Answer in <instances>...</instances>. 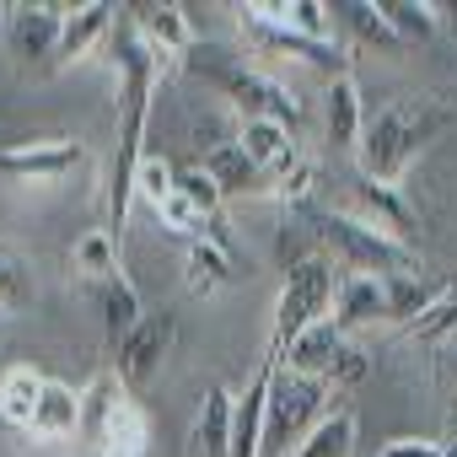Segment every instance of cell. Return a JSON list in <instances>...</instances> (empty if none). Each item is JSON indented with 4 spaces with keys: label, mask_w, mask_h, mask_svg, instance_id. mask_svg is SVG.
Segmentation results:
<instances>
[{
    "label": "cell",
    "mask_w": 457,
    "mask_h": 457,
    "mask_svg": "<svg viewBox=\"0 0 457 457\" xmlns=\"http://www.w3.org/2000/svg\"><path fill=\"white\" fill-rule=\"evenodd\" d=\"M60 28H65V12L60 6H6V44L22 65H54L60 54Z\"/></svg>",
    "instance_id": "obj_11"
},
{
    "label": "cell",
    "mask_w": 457,
    "mask_h": 457,
    "mask_svg": "<svg viewBox=\"0 0 457 457\" xmlns=\"http://www.w3.org/2000/svg\"><path fill=\"white\" fill-rule=\"evenodd\" d=\"M323 414H328V387H323V382H312V377H296V371L275 366V382H270V414H264V446H259V457H291Z\"/></svg>",
    "instance_id": "obj_6"
},
{
    "label": "cell",
    "mask_w": 457,
    "mask_h": 457,
    "mask_svg": "<svg viewBox=\"0 0 457 457\" xmlns=\"http://www.w3.org/2000/svg\"><path fill=\"white\" fill-rule=\"evenodd\" d=\"M178 65H183L194 81H204L215 97H226V108H232L243 124L270 119V124H286L291 135L302 129V103H296V92H291L286 81L253 71V65L243 60V49L215 44V38H194V49H188Z\"/></svg>",
    "instance_id": "obj_2"
},
{
    "label": "cell",
    "mask_w": 457,
    "mask_h": 457,
    "mask_svg": "<svg viewBox=\"0 0 457 457\" xmlns=\"http://www.w3.org/2000/svg\"><path fill=\"white\" fill-rule=\"evenodd\" d=\"M172 339H178V312H145L119 345H113V371H119V382L135 393V387H145L156 371H162V361L172 355Z\"/></svg>",
    "instance_id": "obj_9"
},
{
    "label": "cell",
    "mask_w": 457,
    "mask_h": 457,
    "mask_svg": "<svg viewBox=\"0 0 457 457\" xmlns=\"http://www.w3.org/2000/svg\"><path fill=\"white\" fill-rule=\"evenodd\" d=\"M291 457H355V414L350 409H328Z\"/></svg>",
    "instance_id": "obj_27"
},
{
    "label": "cell",
    "mask_w": 457,
    "mask_h": 457,
    "mask_svg": "<svg viewBox=\"0 0 457 457\" xmlns=\"http://www.w3.org/2000/svg\"><path fill=\"white\" fill-rule=\"evenodd\" d=\"M172 188H178V194H183V199H188V204H194L204 220H220V215H226V210H220L226 199H220V188H215V178H210L204 167H188V172H178V178H172Z\"/></svg>",
    "instance_id": "obj_34"
},
{
    "label": "cell",
    "mask_w": 457,
    "mask_h": 457,
    "mask_svg": "<svg viewBox=\"0 0 457 457\" xmlns=\"http://www.w3.org/2000/svg\"><path fill=\"white\" fill-rule=\"evenodd\" d=\"M210 178H215V188H220V199H275V178L237 145V140H220L204 162H199Z\"/></svg>",
    "instance_id": "obj_12"
},
{
    "label": "cell",
    "mask_w": 457,
    "mask_h": 457,
    "mask_svg": "<svg viewBox=\"0 0 457 457\" xmlns=\"http://www.w3.org/2000/svg\"><path fill=\"white\" fill-rule=\"evenodd\" d=\"M108 49H113V65H119V129H113V162H108V188H103V215H108L103 232L113 243H124V220H129V204H135V178H140V162H145L151 97H156V81H162L167 60L135 33L124 6H119V22L108 33Z\"/></svg>",
    "instance_id": "obj_1"
},
{
    "label": "cell",
    "mask_w": 457,
    "mask_h": 457,
    "mask_svg": "<svg viewBox=\"0 0 457 457\" xmlns=\"http://www.w3.org/2000/svg\"><path fill=\"white\" fill-rule=\"evenodd\" d=\"M156 220H162V232H167V237H183V243H199V237L210 232V220H204V215H199L178 188H172V199L156 210Z\"/></svg>",
    "instance_id": "obj_35"
},
{
    "label": "cell",
    "mask_w": 457,
    "mask_h": 457,
    "mask_svg": "<svg viewBox=\"0 0 457 457\" xmlns=\"http://www.w3.org/2000/svg\"><path fill=\"white\" fill-rule=\"evenodd\" d=\"M377 457H441V441H420V436H393L382 441Z\"/></svg>",
    "instance_id": "obj_38"
},
{
    "label": "cell",
    "mask_w": 457,
    "mask_h": 457,
    "mask_svg": "<svg viewBox=\"0 0 457 457\" xmlns=\"http://www.w3.org/2000/svg\"><path fill=\"white\" fill-rule=\"evenodd\" d=\"M441 457H457V436H452V441H441Z\"/></svg>",
    "instance_id": "obj_39"
},
{
    "label": "cell",
    "mask_w": 457,
    "mask_h": 457,
    "mask_svg": "<svg viewBox=\"0 0 457 457\" xmlns=\"http://www.w3.org/2000/svg\"><path fill=\"white\" fill-rule=\"evenodd\" d=\"M44 371H33V366H12L6 377H0V420L6 425H17V430H28L33 425V409H38V398H44Z\"/></svg>",
    "instance_id": "obj_26"
},
{
    "label": "cell",
    "mask_w": 457,
    "mask_h": 457,
    "mask_svg": "<svg viewBox=\"0 0 457 457\" xmlns=\"http://www.w3.org/2000/svg\"><path fill=\"white\" fill-rule=\"evenodd\" d=\"M446 124H452V108L436 103V97H398V103L366 113L361 151H355L361 178L387 183V188H403V172L420 162V151H425Z\"/></svg>",
    "instance_id": "obj_3"
},
{
    "label": "cell",
    "mask_w": 457,
    "mask_h": 457,
    "mask_svg": "<svg viewBox=\"0 0 457 457\" xmlns=\"http://www.w3.org/2000/svg\"><path fill=\"white\" fill-rule=\"evenodd\" d=\"M280 366L296 371V377H312V382H323V387H355V382L371 371V361L350 345V334H345L334 318L312 323V328L280 355Z\"/></svg>",
    "instance_id": "obj_7"
},
{
    "label": "cell",
    "mask_w": 457,
    "mask_h": 457,
    "mask_svg": "<svg viewBox=\"0 0 457 457\" xmlns=\"http://www.w3.org/2000/svg\"><path fill=\"white\" fill-rule=\"evenodd\" d=\"M275 366H280V355L264 350L253 382H248L243 398H237V414H232V457H259V446H264V414H270V382H275Z\"/></svg>",
    "instance_id": "obj_14"
},
{
    "label": "cell",
    "mask_w": 457,
    "mask_h": 457,
    "mask_svg": "<svg viewBox=\"0 0 457 457\" xmlns=\"http://www.w3.org/2000/svg\"><path fill=\"white\" fill-rule=\"evenodd\" d=\"M237 145H243V151H248V156H253V162H259L270 178L302 156V151H296V135H291L286 124H270V119H253V124H243V129H237Z\"/></svg>",
    "instance_id": "obj_25"
},
{
    "label": "cell",
    "mask_w": 457,
    "mask_h": 457,
    "mask_svg": "<svg viewBox=\"0 0 457 457\" xmlns=\"http://www.w3.org/2000/svg\"><path fill=\"white\" fill-rule=\"evenodd\" d=\"M441 291H446V286L420 280V275H398V280H387V323H420V318L441 302Z\"/></svg>",
    "instance_id": "obj_29"
},
{
    "label": "cell",
    "mask_w": 457,
    "mask_h": 457,
    "mask_svg": "<svg viewBox=\"0 0 457 457\" xmlns=\"http://www.w3.org/2000/svg\"><path fill=\"white\" fill-rule=\"evenodd\" d=\"M350 194H355V210H350V215H361V220L382 226V232H387V237H398V243H409V232L420 226V215H414V204L403 199V188H387V183L355 178V183H350Z\"/></svg>",
    "instance_id": "obj_16"
},
{
    "label": "cell",
    "mask_w": 457,
    "mask_h": 457,
    "mask_svg": "<svg viewBox=\"0 0 457 457\" xmlns=\"http://www.w3.org/2000/svg\"><path fill=\"white\" fill-rule=\"evenodd\" d=\"M113 22H119V6H108V0H87V6L65 12V28H60V54H54V65H76V60H87L97 44H108Z\"/></svg>",
    "instance_id": "obj_17"
},
{
    "label": "cell",
    "mask_w": 457,
    "mask_h": 457,
    "mask_svg": "<svg viewBox=\"0 0 457 457\" xmlns=\"http://www.w3.org/2000/svg\"><path fill=\"white\" fill-rule=\"evenodd\" d=\"M312 188H318V167H312L307 156H296L291 167H280V172H275V199H280V204H291V210H302V204L312 199Z\"/></svg>",
    "instance_id": "obj_36"
},
{
    "label": "cell",
    "mask_w": 457,
    "mask_h": 457,
    "mask_svg": "<svg viewBox=\"0 0 457 457\" xmlns=\"http://www.w3.org/2000/svg\"><path fill=\"white\" fill-rule=\"evenodd\" d=\"M334 22H345V28L355 33V44H366V49H377V54H403V38L387 28V17H382L377 0H339V6H334Z\"/></svg>",
    "instance_id": "obj_24"
},
{
    "label": "cell",
    "mask_w": 457,
    "mask_h": 457,
    "mask_svg": "<svg viewBox=\"0 0 457 457\" xmlns=\"http://www.w3.org/2000/svg\"><path fill=\"white\" fill-rule=\"evenodd\" d=\"M361 129H366V103H361V87L355 76H339L323 87V140L345 156L361 151Z\"/></svg>",
    "instance_id": "obj_15"
},
{
    "label": "cell",
    "mask_w": 457,
    "mask_h": 457,
    "mask_svg": "<svg viewBox=\"0 0 457 457\" xmlns=\"http://www.w3.org/2000/svg\"><path fill=\"white\" fill-rule=\"evenodd\" d=\"M76 167H87L81 140H28V145H0V178L17 183H60Z\"/></svg>",
    "instance_id": "obj_10"
},
{
    "label": "cell",
    "mask_w": 457,
    "mask_h": 457,
    "mask_svg": "<svg viewBox=\"0 0 457 457\" xmlns=\"http://www.w3.org/2000/svg\"><path fill=\"white\" fill-rule=\"evenodd\" d=\"M377 6H382L387 28L403 38V49L409 44H425L436 33V6H425V0H377Z\"/></svg>",
    "instance_id": "obj_32"
},
{
    "label": "cell",
    "mask_w": 457,
    "mask_h": 457,
    "mask_svg": "<svg viewBox=\"0 0 457 457\" xmlns=\"http://www.w3.org/2000/svg\"><path fill=\"white\" fill-rule=\"evenodd\" d=\"M28 436H38V441H71V436H81V393L49 377L44 382V398L33 409Z\"/></svg>",
    "instance_id": "obj_20"
},
{
    "label": "cell",
    "mask_w": 457,
    "mask_h": 457,
    "mask_svg": "<svg viewBox=\"0 0 457 457\" xmlns=\"http://www.w3.org/2000/svg\"><path fill=\"white\" fill-rule=\"evenodd\" d=\"M172 167L156 156V151H145V162H140V178H135V199H145L151 210H162L167 199H172Z\"/></svg>",
    "instance_id": "obj_37"
},
{
    "label": "cell",
    "mask_w": 457,
    "mask_h": 457,
    "mask_svg": "<svg viewBox=\"0 0 457 457\" xmlns=\"http://www.w3.org/2000/svg\"><path fill=\"white\" fill-rule=\"evenodd\" d=\"M129 12V22H135V33L167 60V65H178L188 49H194V28H188V12L183 6H172V0H145V6H124Z\"/></svg>",
    "instance_id": "obj_13"
},
{
    "label": "cell",
    "mask_w": 457,
    "mask_h": 457,
    "mask_svg": "<svg viewBox=\"0 0 457 457\" xmlns=\"http://www.w3.org/2000/svg\"><path fill=\"white\" fill-rule=\"evenodd\" d=\"M183 280H188L194 296H210V291H220V286H232V280H237V253H226L220 243L199 237V243H188V253H183Z\"/></svg>",
    "instance_id": "obj_23"
},
{
    "label": "cell",
    "mask_w": 457,
    "mask_h": 457,
    "mask_svg": "<svg viewBox=\"0 0 457 457\" xmlns=\"http://www.w3.org/2000/svg\"><path fill=\"white\" fill-rule=\"evenodd\" d=\"M232 414H237L232 393H226V387H204L199 414H194V446H199V457H232Z\"/></svg>",
    "instance_id": "obj_21"
},
{
    "label": "cell",
    "mask_w": 457,
    "mask_h": 457,
    "mask_svg": "<svg viewBox=\"0 0 457 457\" xmlns=\"http://www.w3.org/2000/svg\"><path fill=\"white\" fill-rule=\"evenodd\" d=\"M28 302H33V264L12 243H0V312H28Z\"/></svg>",
    "instance_id": "obj_31"
},
{
    "label": "cell",
    "mask_w": 457,
    "mask_h": 457,
    "mask_svg": "<svg viewBox=\"0 0 457 457\" xmlns=\"http://www.w3.org/2000/svg\"><path fill=\"white\" fill-rule=\"evenodd\" d=\"M253 12L270 17L275 28L286 33H302V38H318V44H334V6H323V0H253Z\"/></svg>",
    "instance_id": "obj_22"
},
{
    "label": "cell",
    "mask_w": 457,
    "mask_h": 457,
    "mask_svg": "<svg viewBox=\"0 0 457 457\" xmlns=\"http://www.w3.org/2000/svg\"><path fill=\"white\" fill-rule=\"evenodd\" d=\"M409 334H414L420 345H457V286L441 291V302H436L420 323H409Z\"/></svg>",
    "instance_id": "obj_33"
},
{
    "label": "cell",
    "mask_w": 457,
    "mask_h": 457,
    "mask_svg": "<svg viewBox=\"0 0 457 457\" xmlns=\"http://www.w3.org/2000/svg\"><path fill=\"white\" fill-rule=\"evenodd\" d=\"M237 22H243L248 44H253L264 60H291V65H307V71H318L323 81H339V76H350V65H355V54H345L339 44H318V38L286 33V28H275L270 17H259L253 6H237Z\"/></svg>",
    "instance_id": "obj_8"
},
{
    "label": "cell",
    "mask_w": 457,
    "mask_h": 457,
    "mask_svg": "<svg viewBox=\"0 0 457 457\" xmlns=\"http://www.w3.org/2000/svg\"><path fill=\"white\" fill-rule=\"evenodd\" d=\"M334 291H339V275H334V259L323 253H307L286 270V286L275 296V328H270V355H286L312 323H323L334 312Z\"/></svg>",
    "instance_id": "obj_5"
},
{
    "label": "cell",
    "mask_w": 457,
    "mask_h": 457,
    "mask_svg": "<svg viewBox=\"0 0 457 457\" xmlns=\"http://www.w3.org/2000/svg\"><path fill=\"white\" fill-rule=\"evenodd\" d=\"M452 17H457V6H452Z\"/></svg>",
    "instance_id": "obj_40"
},
{
    "label": "cell",
    "mask_w": 457,
    "mask_h": 457,
    "mask_svg": "<svg viewBox=\"0 0 457 457\" xmlns=\"http://www.w3.org/2000/svg\"><path fill=\"white\" fill-rule=\"evenodd\" d=\"M307 226L312 237L323 243V253L355 275H371V280H398V275H420V253L414 243H398L387 237L382 226L350 215V210H307Z\"/></svg>",
    "instance_id": "obj_4"
},
{
    "label": "cell",
    "mask_w": 457,
    "mask_h": 457,
    "mask_svg": "<svg viewBox=\"0 0 457 457\" xmlns=\"http://www.w3.org/2000/svg\"><path fill=\"white\" fill-rule=\"evenodd\" d=\"M71 270H76L87 286H97L103 275H113V270H119V243L103 232V226H92V232L71 248Z\"/></svg>",
    "instance_id": "obj_30"
},
{
    "label": "cell",
    "mask_w": 457,
    "mask_h": 457,
    "mask_svg": "<svg viewBox=\"0 0 457 457\" xmlns=\"http://www.w3.org/2000/svg\"><path fill=\"white\" fill-rule=\"evenodd\" d=\"M145 441H151V420H145L140 398H129V403L119 409V420L103 430L97 457H145Z\"/></svg>",
    "instance_id": "obj_28"
},
{
    "label": "cell",
    "mask_w": 457,
    "mask_h": 457,
    "mask_svg": "<svg viewBox=\"0 0 457 457\" xmlns=\"http://www.w3.org/2000/svg\"><path fill=\"white\" fill-rule=\"evenodd\" d=\"M92 302H97V312H103V328H108V339H113V345H119V339H124V334H129V328L145 318V307H140V291H135V280L124 275V264L92 286Z\"/></svg>",
    "instance_id": "obj_19"
},
{
    "label": "cell",
    "mask_w": 457,
    "mask_h": 457,
    "mask_svg": "<svg viewBox=\"0 0 457 457\" xmlns=\"http://www.w3.org/2000/svg\"><path fill=\"white\" fill-rule=\"evenodd\" d=\"M345 334L355 328H371V323H387V280H371V275H350L339 280L334 291V312H328Z\"/></svg>",
    "instance_id": "obj_18"
}]
</instances>
